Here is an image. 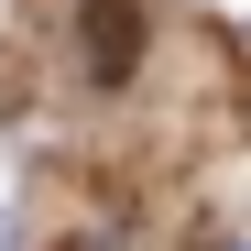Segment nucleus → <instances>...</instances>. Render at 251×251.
<instances>
[{"label":"nucleus","mask_w":251,"mask_h":251,"mask_svg":"<svg viewBox=\"0 0 251 251\" xmlns=\"http://www.w3.org/2000/svg\"><path fill=\"white\" fill-rule=\"evenodd\" d=\"M76 66H88V88H131L142 76V0H76Z\"/></svg>","instance_id":"1"},{"label":"nucleus","mask_w":251,"mask_h":251,"mask_svg":"<svg viewBox=\"0 0 251 251\" xmlns=\"http://www.w3.org/2000/svg\"><path fill=\"white\" fill-rule=\"evenodd\" d=\"M11 240H22V219H11V207H0V251H11Z\"/></svg>","instance_id":"2"}]
</instances>
